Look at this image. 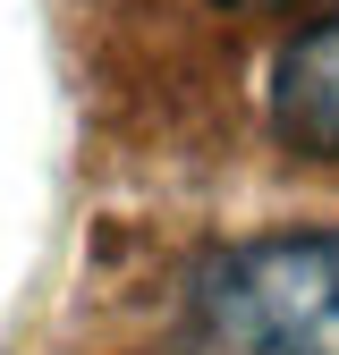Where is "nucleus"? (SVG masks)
I'll list each match as a JSON object with an SVG mask.
<instances>
[{"label":"nucleus","mask_w":339,"mask_h":355,"mask_svg":"<svg viewBox=\"0 0 339 355\" xmlns=\"http://www.w3.org/2000/svg\"><path fill=\"white\" fill-rule=\"evenodd\" d=\"M187 304L212 355H339V229L204 254Z\"/></svg>","instance_id":"f257e3e1"},{"label":"nucleus","mask_w":339,"mask_h":355,"mask_svg":"<svg viewBox=\"0 0 339 355\" xmlns=\"http://www.w3.org/2000/svg\"><path fill=\"white\" fill-rule=\"evenodd\" d=\"M272 127L297 153L339 161V9L314 17L280 51V68H272Z\"/></svg>","instance_id":"f03ea898"},{"label":"nucleus","mask_w":339,"mask_h":355,"mask_svg":"<svg viewBox=\"0 0 339 355\" xmlns=\"http://www.w3.org/2000/svg\"><path fill=\"white\" fill-rule=\"evenodd\" d=\"M229 9H288V0H229Z\"/></svg>","instance_id":"7ed1b4c3"}]
</instances>
